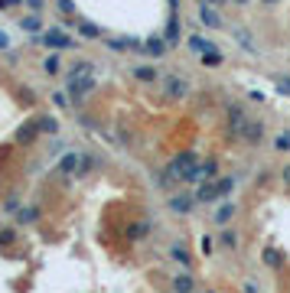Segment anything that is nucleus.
<instances>
[{
    "instance_id": "2eb2a0df",
    "label": "nucleus",
    "mask_w": 290,
    "mask_h": 293,
    "mask_svg": "<svg viewBox=\"0 0 290 293\" xmlns=\"http://www.w3.org/2000/svg\"><path fill=\"white\" fill-rule=\"evenodd\" d=\"M232 186H235V179H232V176H225V179H218V183H215V189H218V199L232 192Z\"/></svg>"
},
{
    "instance_id": "423d86ee",
    "label": "nucleus",
    "mask_w": 290,
    "mask_h": 293,
    "mask_svg": "<svg viewBox=\"0 0 290 293\" xmlns=\"http://www.w3.org/2000/svg\"><path fill=\"white\" fill-rule=\"evenodd\" d=\"M192 202H196L192 195H173V199H170V209L180 212V215H186V212L192 209Z\"/></svg>"
},
{
    "instance_id": "cd10ccee",
    "label": "nucleus",
    "mask_w": 290,
    "mask_h": 293,
    "mask_svg": "<svg viewBox=\"0 0 290 293\" xmlns=\"http://www.w3.org/2000/svg\"><path fill=\"white\" fill-rule=\"evenodd\" d=\"M277 88H280V92H290V78H280V82H277Z\"/></svg>"
},
{
    "instance_id": "aec40b11",
    "label": "nucleus",
    "mask_w": 290,
    "mask_h": 293,
    "mask_svg": "<svg viewBox=\"0 0 290 293\" xmlns=\"http://www.w3.org/2000/svg\"><path fill=\"white\" fill-rule=\"evenodd\" d=\"M274 150H290V134H277L274 137Z\"/></svg>"
},
{
    "instance_id": "b1692460",
    "label": "nucleus",
    "mask_w": 290,
    "mask_h": 293,
    "mask_svg": "<svg viewBox=\"0 0 290 293\" xmlns=\"http://www.w3.org/2000/svg\"><path fill=\"white\" fill-rule=\"evenodd\" d=\"M218 241H222L225 247H235V241H238V238H235L232 232H222V238H218Z\"/></svg>"
},
{
    "instance_id": "c756f323",
    "label": "nucleus",
    "mask_w": 290,
    "mask_h": 293,
    "mask_svg": "<svg viewBox=\"0 0 290 293\" xmlns=\"http://www.w3.org/2000/svg\"><path fill=\"white\" fill-rule=\"evenodd\" d=\"M284 183L290 186V166H284Z\"/></svg>"
},
{
    "instance_id": "a211bd4d",
    "label": "nucleus",
    "mask_w": 290,
    "mask_h": 293,
    "mask_svg": "<svg viewBox=\"0 0 290 293\" xmlns=\"http://www.w3.org/2000/svg\"><path fill=\"white\" fill-rule=\"evenodd\" d=\"M78 30H82V36H101V30H98V26H92V23H78Z\"/></svg>"
},
{
    "instance_id": "7ed1b4c3",
    "label": "nucleus",
    "mask_w": 290,
    "mask_h": 293,
    "mask_svg": "<svg viewBox=\"0 0 290 293\" xmlns=\"http://www.w3.org/2000/svg\"><path fill=\"white\" fill-rule=\"evenodd\" d=\"M238 137H244L248 144H258V140L264 137V124H261V121H248V124L241 127V134H238Z\"/></svg>"
},
{
    "instance_id": "f3484780",
    "label": "nucleus",
    "mask_w": 290,
    "mask_h": 293,
    "mask_svg": "<svg viewBox=\"0 0 290 293\" xmlns=\"http://www.w3.org/2000/svg\"><path fill=\"white\" fill-rule=\"evenodd\" d=\"M39 130H49V134H56V130H59L56 118H39Z\"/></svg>"
},
{
    "instance_id": "dca6fc26",
    "label": "nucleus",
    "mask_w": 290,
    "mask_h": 293,
    "mask_svg": "<svg viewBox=\"0 0 290 293\" xmlns=\"http://www.w3.org/2000/svg\"><path fill=\"white\" fill-rule=\"evenodd\" d=\"M147 232H150V225H147V221H137L134 228H127V235H130V238H144Z\"/></svg>"
},
{
    "instance_id": "6ab92c4d",
    "label": "nucleus",
    "mask_w": 290,
    "mask_h": 293,
    "mask_svg": "<svg viewBox=\"0 0 290 293\" xmlns=\"http://www.w3.org/2000/svg\"><path fill=\"white\" fill-rule=\"evenodd\" d=\"M232 215H235V206H222V209H218V215H215V221L222 225V221H228Z\"/></svg>"
},
{
    "instance_id": "f8f14e48",
    "label": "nucleus",
    "mask_w": 290,
    "mask_h": 293,
    "mask_svg": "<svg viewBox=\"0 0 290 293\" xmlns=\"http://www.w3.org/2000/svg\"><path fill=\"white\" fill-rule=\"evenodd\" d=\"M170 257H173V261H180L183 267L189 264V254H186V247H183V244H173V247H170Z\"/></svg>"
},
{
    "instance_id": "c85d7f7f",
    "label": "nucleus",
    "mask_w": 290,
    "mask_h": 293,
    "mask_svg": "<svg viewBox=\"0 0 290 293\" xmlns=\"http://www.w3.org/2000/svg\"><path fill=\"white\" fill-rule=\"evenodd\" d=\"M10 46V39H7V33H0V49H7Z\"/></svg>"
},
{
    "instance_id": "72a5a7b5",
    "label": "nucleus",
    "mask_w": 290,
    "mask_h": 293,
    "mask_svg": "<svg viewBox=\"0 0 290 293\" xmlns=\"http://www.w3.org/2000/svg\"><path fill=\"white\" fill-rule=\"evenodd\" d=\"M267 4H274V0H267Z\"/></svg>"
},
{
    "instance_id": "f704fd0d",
    "label": "nucleus",
    "mask_w": 290,
    "mask_h": 293,
    "mask_svg": "<svg viewBox=\"0 0 290 293\" xmlns=\"http://www.w3.org/2000/svg\"><path fill=\"white\" fill-rule=\"evenodd\" d=\"M212 4H218V0H212Z\"/></svg>"
},
{
    "instance_id": "473e14b6",
    "label": "nucleus",
    "mask_w": 290,
    "mask_h": 293,
    "mask_svg": "<svg viewBox=\"0 0 290 293\" xmlns=\"http://www.w3.org/2000/svg\"><path fill=\"white\" fill-rule=\"evenodd\" d=\"M238 4H248V0H238Z\"/></svg>"
},
{
    "instance_id": "39448f33",
    "label": "nucleus",
    "mask_w": 290,
    "mask_h": 293,
    "mask_svg": "<svg viewBox=\"0 0 290 293\" xmlns=\"http://www.w3.org/2000/svg\"><path fill=\"white\" fill-rule=\"evenodd\" d=\"M186 92H189V85L183 82V78H166V95L170 98H183Z\"/></svg>"
},
{
    "instance_id": "2f4dec72",
    "label": "nucleus",
    "mask_w": 290,
    "mask_h": 293,
    "mask_svg": "<svg viewBox=\"0 0 290 293\" xmlns=\"http://www.w3.org/2000/svg\"><path fill=\"white\" fill-rule=\"evenodd\" d=\"M30 4H33V7H39V4H42V0H30Z\"/></svg>"
},
{
    "instance_id": "9b49d317",
    "label": "nucleus",
    "mask_w": 290,
    "mask_h": 293,
    "mask_svg": "<svg viewBox=\"0 0 290 293\" xmlns=\"http://www.w3.org/2000/svg\"><path fill=\"white\" fill-rule=\"evenodd\" d=\"M173 290H176V293H189L192 290V277H189V274H180V277L173 280Z\"/></svg>"
},
{
    "instance_id": "bb28decb",
    "label": "nucleus",
    "mask_w": 290,
    "mask_h": 293,
    "mask_svg": "<svg viewBox=\"0 0 290 293\" xmlns=\"http://www.w3.org/2000/svg\"><path fill=\"white\" fill-rule=\"evenodd\" d=\"M59 7L69 13V16H75V7H72V0H59Z\"/></svg>"
},
{
    "instance_id": "f257e3e1",
    "label": "nucleus",
    "mask_w": 290,
    "mask_h": 293,
    "mask_svg": "<svg viewBox=\"0 0 290 293\" xmlns=\"http://www.w3.org/2000/svg\"><path fill=\"white\" fill-rule=\"evenodd\" d=\"M39 42H42V46H52V49H69V46H75V39L69 36V33L56 30V26L42 33V36H39Z\"/></svg>"
},
{
    "instance_id": "a878e982",
    "label": "nucleus",
    "mask_w": 290,
    "mask_h": 293,
    "mask_svg": "<svg viewBox=\"0 0 290 293\" xmlns=\"http://www.w3.org/2000/svg\"><path fill=\"white\" fill-rule=\"evenodd\" d=\"M33 218H36V209H23L20 212V221H33Z\"/></svg>"
},
{
    "instance_id": "412c9836",
    "label": "nucleus",
    "mask_w": 290,
    "mask_h": 293,
    "mask_svg": "<svg viewBox=\"0 0 290 293\" xmlns=\"http://www.w3.org/2000/svg\"><path fill=\"white\" fill-rule=\"evenodd\" d=\"M20 23H23V30H30V33L39 30V20H36V16H26V20H20Z\"/></svg>"
},
{
    "instance_id": "0eeeda50",
    "label": "nucleus",
    "mask_w": 290,
    "mask_h": 293,
    "mask_svg": "<svg viewBox=\"0 0 290 293\" xmlns=\"http://www.w3.org/2000/svg\"><path fill=\"white\" fill-rule=\"evenodd\" d=\"M218 199V189H215V183H202L199 186V192H196V202H215Z\"/></svg>"
},
{
    "instance_id": "20e7f679",
    "label": "nucleus",
    "mask_w": 290,
    "mask_h": 293,
    "mask_svg": "<svg viewBox=\"0 0 290 293\" xmlns=\"http://www.w3.org/2000/svg\"><path fill=\"white\" fill-rule=\"evenodd\" d=\"M82 166H85V156H78V153H65V156H62V163H59V170H62V173H82Z\"/></svg>"
},
{
    "instance_id": "4be33fe9",
    "label": "nucleus",
    "mask_w": 290,
    "mask_h": 293,
    "mask_svg": "<svg viewBox=\"0 0 290 293\" xmlns=\"http://www.w3.org/2000/svg\"><path fill=\"white\" fill-rule=\"evenodd\" d=\"M202 62H209V65H218V62H222V56H218L215 49H212V52H202Z\"/></svg>"
},
{
    "instance_id": "393cba45",
    "label": "nucleus",
    "mask_w": 290,
    "mask_h": 293,
    "mask_svg": "<svg viewBox=\"0 0 290 293\" xmlns=\"http://www.w3.org/2000/svg\"><path fill=\"white\" fill-rule=\"evenodd\" d=\"M0 244H13V228H4V232H0Z\"/></svg>"
},
{
    "instance_id": "ddd939ff",
    "label": "nucleus",
    "mask_w": 290,
    "mask_h": 293,
    "mask_svg": "<svg viewBox=\"0 0 290 293\" xmlns=\"http://www.w3.org/2000/svg\"><path fill=\"white\" fill-rule=\"evenodd\" d=\"M140 82H153L157 78V69H150V65H137V72H134Z\"/></svg>"
},
{
    "instance_id": "6e6552de",
    "label": "nucleus",
    "mask_w": 290,
    "mask_h": 293,
    "mask_svg": "<svg viewBox=\"0 0 290 293\" xmlns=\"http://www.w3.org/2000/svg\"><path fill=\"white\" fill-rule=\"evenodd\" d=\"M264 264H267V267H284V254H280L277 251V247H267V251H264Z\"/></svg>"
},
{
    "instance_id": "4468645a",
    "label": "nucleus",
    "mask_w": 290,
    "mask_h": 293,
    "mask_svg": "<svg viewBox=\"0 0 290 293\" xmlns=\"http://www.w3.org/2000/svg\"><path fill=\"white\" fill-rule=\"evenodd\" d=\"M189 46L196 49V52H212V42L202 39V36H192V39H189Z\"/></svg>"
},
{
    "instance_id": "9d476101",
    "label": "nucleus",
    "mask_w": 290,
    "mask_h": 293,
    "mask_svg": "<svg viewBox=\"0 0 290 293\" xmlns=\"http://www.w3.org/2000/svg\"><path fill=\"white\" fill-rule=\"evenodd\" d=\"M140 49H144V52H150V56L157 59V56H163L166 42H163V39H147V42H144V46H140Z\"/></svg>"
},
{
    "instance_id": "1a4fd4ad",
    "label": "nucleus",
    "mask_w": 290,
    "mask_h": 293,
    "mask_svg": "<svg viewBox=\"0 0 290 293\" xmlns=\"http://www.w3.org/2000/svg\"><path fill=\"white\" fill-rule=\"evenodd\" d=\"M199 20L206 23V26H222V20H218V13L212 10V7H202V10H199Z\"/></svg>"
},
{
    "instance_id": "7c9ffc66",
    "label": "nucleus",
    "mask_w": 290,
    "mask_h": 293,
    "mask_svg": "<svg viewBox=\"0 0 290 293\" xmlns=\"http://www.w3.org/2000/svg\"><path fill=\"white\" fill-rule=\"evenodd\" d=\"M0 7H13V0H0Z\"/></svg>"
},
{
    "instance_id": "5701e85b",
    "label": "nucleus",
    "mask_w": 290,
    "mask_h": 293,
    "mask_svg": "<svg viewBox=\"0 0 290 293\" xmlns=\"http://www.w3.org/2000/svg\"><path fill=\"white\" fill-rule=\"evenodd\" d=\"M42 69H46L49 75H56V72H59V59H56V56H49V59H46V65H42Z\"/></svg>"
},
{
    "instance_id": "f03ea898",
    "label": "nucleus",
    "mask_w": 290,
    "mask_h": 293,
    "mask_svg": "<svg viewBox=\"0 0 290 293\" xmlns=\"http://www.w3.org/2000/svg\"><path fill=\"white\" fill-rule=\"evenodd\" d=\"M192 166H196V153H189V150H186V153H180V156L170 163V176H180V179H183Z\"/></svg>"
}]
</instances>
